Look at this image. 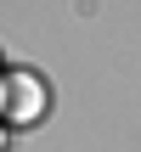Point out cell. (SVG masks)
<instances>
[{"label": "cell", "mask_w": 141, "mask_h": 152, "mask_svg": "<svg viewBox=\"0 0 141 152\" xmlns=\"http://www.w3.org/2000/svg\"><path fill=\"white\" fill-rule=\"evenodd\" d=\"M0 147H6V130H0Z\"/></svg>", "instance_id": "cell-2"}, {"label": "cell", "mask_w": 141, "mask_h": 152, "mask_svg": "<svg viewBox=\"0 0 141 152\" xmlns=\"http://www.w3.org/2000/svg\"><path fill=\"white\" fill-rule=\"evenodd\" d=\"M6 113H11V118L40 113V90H34V79H28V73H11V85H6Z\"/></svg>", "instance_id": "cell-1"}]
</instances>
